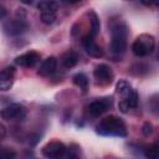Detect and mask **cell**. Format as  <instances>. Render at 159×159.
Wrapping results in <instances>:
<instances>
[{"mask_svg":"<svg viewBox=\"0 0 159 159\" xmlns=\"http://www.w3.org/2000/svg\"><path fill=\"white\" fill-rule=\"evenodd\" d=\"M117 92L120 94L122 99L119 101V109L123 113H127L129 109L135 108L138 104V94L132 88L130 83L125 80H119L117 83Z\"/></svg>","mask_w":159,"mask_h":159,"instance_id":"cell-1","label":"cell"},{"mask_svg":"<svg viewBox=\"0 0 159 159\" xmlns=\"http://www.w3.org/2000/svg\"><path fill=\"white\" fill-rule=\"evenodd\" d=\"M97 132L102 135H114V137L127 135V128L124 122L116 116H108L103 118L97 125Z\"/></svg>","mask_w":159,"mask_h":159,"instance_id":"cell-2","label":"cell"},{"mask_svg":"<svg viewBox=\"0 0 159 159\" xmlns=\"http://www.w3.org/2000/svg\"><path fill=\"white\" fill-rule=\"evenodd\" d=\"M128 26L123 22H118L112 27V40L109 48L113 53H123L127 50Z\"/></svg>","mask_w":159,"mask_h":159,"instance_id":"cell-3","label":"cell"},{"mask_svg":"<svg viewBox=\"0 0 159 159\" xmlns=\"http://www.w3.org/2000/svg\"><path fill=\"white\" fill-rule=\"evenodd\" d=\"M155 47V39L152 35L143 34L135 39L132 45V51L138 57H145L154 51Z\"/></svg>","mask_w":159,"mask_h":159,"instance_id":"cell-4","label":"cell"},{"mask_svg":"<svg viewBox=\"0 0 159 159\" xmlns=\"http://www.w3.org/2000/svg\"><path fill=\"white\" fill-rule=\"evenodd\" d=\"M66 150H67L66 145L62 142L53 140V142L47 143L42 148V154H43V157H46L48 159H60L65 155Z\"/></svg>","mask_w":159,"mask_h":159,"instance_id":"cell-5","label":"cell"},{"mask_svg":"<svg viewBox=\"0 0 159 159\" xmlns=\"http://www.w3.org/2000/svg\"><path fill=\"white\" fill-rule=\"evenodd\" d=\"M0 116L5 120H15V119H21L26 116V108L20 104V103H12L4 109H1Z\"/></svg>","mask_w":159,"mask_h":159,"instance_id":"cell-6","label":"cell"},{"mask_svg":"<svg viewBox=\"0 0 159 159\" xmlns=\"http://www.w3.org/2000/svg\"><path fill=\"white\" fill-rule=\"evenodd\" d=\"M112 107V99L106 97V98H99L93 101L88 107H87V112L89 113V116L92 117H99L102 116L104 112H107L109 108Z\"/></svg>","mask_w":159,"mask_h":159,"instance_id":"cell-7","label":"cell"},{"mask_svg":"<svg viewBox=\"0 0 159 159\" xmlns=\"http://www.w3.org/2000/svg\"><path fill=\"white\" fill-rule=\"evenodd\" d=\"M93 75H94V78L97 80V82L99 84H109L113 80V71L109 66L104 65V63H101V65H97L94 71H93Z\"/></svg>","mask_w":159,"mask_h":159,"instance_id":"cell-8","label":"cell"},{"mask_svg":"<svg viewBox=\"0 0 159 159\" xmlns=\"http://www.w3.org/2000/svg\"><path fill=\"white\" fill-rule=\"evenodd\" d=\"M82 45H83L86 52H87L89 56L96 57V58L103 57V50H102V47L96 43L94 39H93L89 34H87L86 36H83V39H82Z\"/></svg>","mask_w":159,"mask_h":159,"instance_id":"cell-9","label":"cell"},{"mask_svg":"<svg viewBox=\"0 0 159 159\" xmlns=\"http://www.w3.org/2000/svg\"><path fill=\"white\" fill-rule=\"evenodd\" d=\"M4 31L10 35V36H17V35H21L22 32L26 31L27 29V24L24 21V20H11V21H7L6 24H4L2 26Z\"/></svg>","mask_w":159,"mask_h":159,"instance_id":"cell-10","label":"cell"},{"mask_svg":"<svg viewBox=\"0 0 159 159\" xmlns=\"http://www.w3.org/2000/svg\"><path fill=\"white\" fill-rule=\"evenodd\" d=\"M40 60V55L36 52V51H29L24 55H20L15 58V63L20 67H25V68H29V67H34L37 61Z\"/></svg>","mask_w":159,"mask_h":159,"instance_id":"cell-11","label":"cell"},{"mask_svg":"<svg viewBox=\"0 0 159 159\" xmlns=\"http://www.w3.org/2000/svg\"><path fill=\"white\" fill-rule=\"evenodd\" d=\"M15 68L9 66L0 71V91H9L12 86Z\"/></svg>","mask_w":159,"mask_h":159,"instance_id":"cell-12","label":"cell"},{"mask_svg":"<svg viewBox=\"0 0 159 159\" xmlns=\"http://www.w3.org/2000/svg\"><path fill=\"white\" fill-rule=\"evenodd\" d=\"M56 67H57V58L55 56H50L46 60H43V62L39 67L37 75H40L42 77H47L56 71Z\"/></svg>","mask_w":159,"mask_h":159,"instance_id":"cell-13","label":"cell"},{"mask_svg":"<svg viewBox=\"0 0 159 159\" xmlns=\"http://www.w3.org/2000/svg\"><path fill=\"white\" fill-rule=\"evenodd\" d=\"M77 62H78V55L72 50L66 51L61 56V63L65 68H72L77 65Z\"/></svg>","mask_w":159,"mask_h":159,"instance_id":"cell-14","label":"cell"},{"mask_svg":"<svg viewBox=\"0 0 159 159\" xmlns=\"http://www.w3.org/2000/svg\"><path fill=\"white\" fill-rule=\"evenodd\" d=\"M88 15H89V24H91L89 35H91V36L94 39V37L98 35V32H99V29H101V22H99V19H98V16H97V14H96V12L91 11Z\"/></svg>","mask_w":159,"mask_h":159,"instance_id":"cell-15","label":"cell"},{"mask_svg":"<svg viewBox=\"0 0 159 159\" xmlns=\"http://www.w3.org/2000/svg\"><path fill=\"white\" fill-rule=\"evenodd\" d=\"M37 7L40 12H55L58 9V4L55 1H40L37 4Z\"/></svg>","mask_w":159,"mask_h":159,"instance_id":"cell-16","label":"cell"},{"mask_svg":"<svg viewBox=\"0 0 159 159\" xmlns=\"http://www.w3.org/2000/svg\"><path fill=\"white\" fill-rule=\"evenodd\" d=\"M72 80H73V83H75L77 87H80L83 92L87 91V88H88V78H87V76H86L84 73H82V72L76 73Z\"/></svg>","mask_w":159,"mask_h":159,"instance_id":"cell-17","label":"cell"},{"mask_svg":"<svg viewBox=\"0 0 159 159\" xmlns=\"http://www.w3.org/2000/svg\"><path fill=\"white\" fill-rule=\"evenodd\" d=\"M144 155L147 159H159V147L157 143L147 147L144 149Z\"/></svg>","mask_w":159,"mask_h":159,"instance_id":"cell-18","label":"cell"},{"mask_svg":"<svg viewBox=\"0 0 159 159\" xmlns=\"http://www.w3.org/2000/svg\"><path fill=\"white\" fill-rule=\"evenodd\" d=\"M67 159H81V150L77 144H71L68 148V157Z\"/></svg>","mask_w":159,"mask_h":159,"instance_id":"cell-19","label":"cell"},{"mask_svg":"<svg viewBox=\"0 0 159 159\" xmlns=\"http://www.w3.org/2000/svg\"><path fill=\"white\" fill-rule=\"evenodd\" d=\"M40 19H41V21L43 24L50 25V24H52L56 20V14L55 12H41Z\"/></svg>","mask_w":159,"mask_h":159,"instance_id":"cell-20","label":"cell"},{"mask_svg":"<svg viewBox=\"0 0 159 159\" xmlns=\"http://www.w3.org/2000/svg\"><path fill=\"white\" fill-rule=\"evenodd\" d=\"M0 159H15V153L7 148H0Z\"/></svg>","mask_w":159,"mask_h":159,"instance_id":"cell-21","label":"cell"},{"mask_svg":"<svg viewBox=\"0 0 159 159\" xmlns=\"http://www.w3.org/2000/svg\"><path fill=\"white\" fill-rule=\"evenodd\" d=\"M152 132H153V125H152V123L145 122V123L143 124V127H142V133H143V135H144V137H149V135L152 134Z\"/></svg>","mask_w":159,"mask_h":159,"instance_id":"cell-22","label":"cell"},{"mask_svg":"<svg viewBox=\"0 0 159 159\" xmlns=\"http://www.w3.org/2000/svg\"><path fill=\"white\" fill-rule=\"evenodd\" d=\"M5 134H6V128H5V125L2 123H0V142L4 139Z\"/></svg>","mask_w":159,"mask_h":159,"instance_id":"cell-23","label":"cell"},{"mask_svg":"<svg viewBox=\"0 0 159 159\" xmlns=\"http://www.w3.org/2000/svg\"><path fill=\"white\" fill-rule=\"evenodd\" d=\"M6 12H7V11H6V7L0 4V20H2V19L6 16Z\"/></svg>","mask_w":159,"mask_h":159,"instance_id":"cell-24","label":"cell"}]
</instances>
